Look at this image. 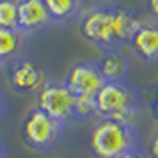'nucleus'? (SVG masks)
Wrapping results in <instances>:
<instances>
[{
    "label": "nucleus",
    "instance_id": "f257e3e1",
    "mask_svg": "<svg viewBox=\"0 0 158 158\" xmlns=\"http://www.w3.org/2000/svg\"><path fill=\"white\" fill-rule=\"evenodd\" d=\"M140 23L133 9L115 2H105L84 13L80 20V34L101 52H112L130 44Z\"/></svg>",
    "mask_w": 158,
    "mask_h": 158
},
{
    "label": "nucleus",
    "instance_id": "f03ea898",
    "mask_svg": "<svg viewBox=\"0 0 158 158\" xmlns=\"http://www.w3.org/2000/svg\"><path fill=\"white\" fill-rule=\"evenodd\" d=\"M139 148V130L133 123L100 119L89 133V151L94 158H117Z\"/></svg>",
    "mask_w": 158,
    "mask_h": 158
},
{
    "label": "nucleus",
    "instance_id": "7ed1b4c3",
    "mask_svg": "<svg viewBox=\"0 0 158 158\" xmlns=\"http://www.w3.org/2000/svg\"><path fill=\"white\" fill-rule=\"evenodd\" d=\"M98 117L137 124L140 114L139 89L130 82H107L96 96Z\"/></svg>",
    "mask_w": 158,
    "mask_h": 158
},
{
    "label": "nucleus",
    "instance_id": "20e7f679",
    "mask_svg": "<svg viewBox=\"0 0 158 158\" xmlns=\"http://www.w3.org/2000/svg\"><path fill=\"white\" fill-rule=\"evenodd\" d=\"M64 123L53 119L39 107H34L20 123V137L32 151L52 153L64 140Z\"/></svg>",
    "mask_w": 158,
    "mask_h": 158
},
{
    "label": "nucleus",
    "instance_id": "39448f33",
    "mask_svg": "<svg viewBox=\"0 0 158 158\" xmlns=\"http://www.w3.org/2000/svg\"><path fill=\"white\" fill-rule=\"evenodd\" d=\"M36 96H37V107L48 115H52L53 119L64 123V124L73 121L75 94L66 85L64 80L50 78L46 82V85Z\"/></svg>",
    "mask_w": 158,
    "mask_h": 158
},
{
    "label": "nucleus",
    "instance_id": "423d86ee",
    "mask_svg": "<svg viewBox=\"0 0 158 158\" xmlns=\"http://www.w3.org/2000/svg\"><path fill=\"white\" fill-rule=\"evenodd\" d=\"M7 80L18 94H37L48 82V73L43 66L30 57L16 59L7 64Z\"/></svg>",
    "mask_w": 158,
    "mask_h": 158
},
{
    "label": "nucleus",
    "instance_id": "0eeeda50",
    "mask_svg": "<svg viewBox=\"0 0 158 158\" xmlns=\"http://www.w3.org/2000/svg\"><path fill=\"white\" fill-rule=\"evenodd\" d=\"M64 82L75 96H98L101 87L107 84L98 62L91 60H80L73 64L66 73Z\"/></svg>",
    "mask_w": 158,
    "mask_h": 158
},
{
    "label": "nucleus",
    "instance_id": "6e6552de",
    "mask_svg": "<svg viewBox=\"0 0 158 158\" xmlns=\"http://www.w3.org/2000/svg\"><path fill=\"white\" fill-rule=\"evenodd\" d=\"M53 27L50 13L43 0H18V25L16 29L27 37L43 34Z\"/></svg>",
    "mask_w": 158,
    "mask_h": 158
},
{
    "label": "nucleus",
    "instance_id": "1a4fd4ad",
    "mask_svg": "<svg viewBox=\"0 0 158 158\" xmlns=\"http://www.w3.org/2000/svg\"><path fill=\"white\" fill-rule=\"evenodd\" d=\"M130 46L142 62L158 64V22L140 23L130 41Z\"/></svg>",
    "mask_w": 158,
    "mask_h": 158
},
{
    "label": "nucleus",
    "instance_id": "9d476101",
    "mask_svg": "<svg viewBox=\"0 0 158 158\" xmlns=\"http://www.w3.org/2000/svg\"><path fill=\"white\" fill-rule=\"evenodd\" d=\"M29 39L18 29H0V64L7 66L27 55Z\"/></svg>",
    "mask_w": 158,
    "mask_h": 158
},
{
    "label": "nucleus",
    "instance_id": "9b49d317",
    "mask_svg": "<svg viewBox=\"0 0 158 158\" xmlns=\"http://www.w3.org/2000/svg\"><path fill=\"white\" fill-rule=\"evenodd\" d=\"M53 25H71L85 13V0H43Z\"/></svg>",
    "mask_w": 158,
    "mask_h": 158
},
{
    "label": "nucleus",
    "instance_id": "f8f14e48",
    "mask_svg": "<svg viewBox=\"0 0 158 158\" xmlns=\"http://www.w3.org/2000/svg\"><path fill=\"white\" fill-rule=\"evenodd\" d=\"M98 66L107 82H124L130 73L128 57L119 50L103 52V55L98 60Z\"/></svg>",
    "mask_w": 158,
    "mask_h": 158
},
{
    "label": "nucleus",
    "instance_id": "ddd939ff",
    "mask_svg": "<svg viewBox=\"0 0 158 158\" xmlns=\"http://www.w3.org/2000/svg\"><path fill=\"white\" fill-rule=\"evenodd\" d=\"M94 115H98L96 96H75L73 121H87Z\"/></svg>",
    "mask_w": 158,
    "mask_h": 158
},
{
    "label": "nucleus",
    "instance_id": "4468645a",
    "mask_svg": "<svg viewBox=\"0 0 158 158\" xmlns=\"http://www.w3.org/2000/svg\"><path fill=\"white\" fill-rule=\"evenodd\" d=\"M139 96H140V107L148 108L151 117L158 121V82L142 87L139 91Z\"/></svg>",
    "mask_w": 158,
    "mask_h": 158
},
{
    "label": "nucleus",
    "instance_id": "2eb2a0df",
    "mask_svg": "<svg viewBox=\"0 0 158 158\" xmlns=\"http://www.w3.org/2000/svg\"><path fill=\"white\" fill-rule=\"evenodd\" d=\"M18 0H0V29H16Z\"/></svg>",
    "mask_w": 158,
    "mask_h": 158
},
{
    "label": "nucleus",
    "instance_id": "dca6fc26",
    "mask_svg": "<svg viewBox=\"0 0 158 158\" xmlns=\"http://www.w3.org/2000/svg\"><path fill=\"white\" fill-rule=\"evenodd\" d=\"M148 155H149V158H158V130L155 131V135L151 137L149 148H148Z\"/></svg>",
    "mask_w": 158,
    "mask_h": 158
},
{
    "label": "nucleus",
    "instance_id": "f3484780",
    "mask_svg": "<svg viewBox=\"0 0 158 158\" xmlns=\"http://www.w3.org/2000/svg\"><path fill=\"white\" fill-rule=\"evenodd\" d=\"M117 158H149V155L144 153V151L139 148V149L128 151V153H124V155H121V156H117Z\"/></svg>",
    "mask_w": 158,
    "mask_h": 158
},
{
    "label": "nucleus",
    "instance_id": "a211bd4d",
    "mask_svg": "<svg viewBox=\"0 0 158 158\" xmlns=\"http://www.w3.org/2000/svg\"><path fill=\"white\" fill-rule=\"evenodd\" d=\"M148 11L155 18V22H158V0H148Z\"/></svg>",
    "mask_w": 158,
    "mask_h": 158
},
{
    "label": "nucleus",
    "instance_id": "6ab92c4d",
    "mask_svg": "<svg viewBox=\"0 0 158 158\" xmlns=\"http://www.w3.org/2000/svg\"><path fill=\"white\" fill-rule=\"evenodd\" d=\"M6 114H7V100H6L4 93L0 91V121L6 117Z\"/></svg>",
    "mask_w": 158,
    "mask_h": 158
},
{
    "label": "nucleus",
    "instance_id": "aec40b11",
    "mask_svg": "<svg viewBox=\"0 0 158 158\" xmlns=\"http://www.w3.org/2000/svg\"><path fill=\"white\" fill-rule=\"evenodd\" d=\"M0 158H7V149H6L2 140H0Z\"/></svg>",
    "mask_w": 158,
    "mask_h": 158
},
{
    "label": "nucleus",
    "instance_id": "412c9836",
    "mask_svg": "<svg viewBox=\"0 0 158 158\" xmlns=\"http://www.w3.org/2000/svg\"><path fill=\"white\" fill-rule=\"evenodd\" d=\"M2 68H4V64H0V71H2Z\"/></svg>",
    "mask_w": 158,
    "mask_h": 158
}]
</instances>
